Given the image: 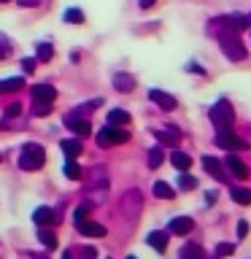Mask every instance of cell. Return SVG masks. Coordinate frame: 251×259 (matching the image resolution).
Listing matches in <instances>:
<instances>
[{"label":"cell","instance_id":"1","mask_svg":"<svg viewBox=\"0 0 251 259\" xmlns=\"http://www.w3.org/2000/svg\"><path fill=\"white\" fill-rule=\"evenodd\" d=\"M46 162V151L40 143H27L22 149V157H19V167L22 170H40Z\"/></svg>","mask_w":251,"mask_h":259},{"label":"cell","instance_id":"2","mask_svg":"<svg viewBox=\"0 0 251 259\" xmlns=\"http://www.w3.org/2000/svg\"><path fill=\"white\" fill-rule=\"evenodd\" d=\"M92 173H95V176L87 181V186H84V194H87V200L103 202V200H105V194H108V176H105L100 167L92 170Z\"/></svg>","mask_w":251,"mask_h":259},{"label":"cell","instance_id":"3","mask_svg":"<svg viewBox=\"0 0 251 259\" xmlns=\"http://www.w3.org/2000/svg\"><path fill=\"white\" fill-rule=\"evenodd\" d=\"M211 121H214V127L222 133V130H230L235 124V111H232V105L227 103V100H219L214 108H211Z\"/></svg>","mask_w":251,"mask_h":259},{"label":"cell","instance_id":"4","mask_svg":"<svg viewBox=\"0 0 251 259\" xmlns=\"http://www.w3.org/2000/svg\"><path fill=\"white\" fill-rule=\"evenodd\" d=\"M219 46H222V52L227 54V60H246V49L243 44L238 40V35H232V32H222L219 35Z\"/></svg>","mask_w":251,"mask_h":259},{"label":"cell","instance_id":"5","mask_svg":"<svg viewBox=\"0 0 251 259\" xmlns=\"http://www.w3.org/2000/svg\"><path fill=\"white\" fill-rule=\"evenodd\" d=\"M130 141V133L127 130H121V127H103V130H97V146H103V149H108V146H116V143H124Z\"/></svg>","mask_w":251,"mask_h":259},{"label":"cell","instance_id":"6","mask_svg":"<svg viewBox=\"0 0 251 259\" xmlns=\"http://www.w3.org/2000/svg\"><path fill=\"white\" fill-rule=\"evenodd\" d=\"M65 127L73 130V133H76L78 138H87L89 133H92V124H89V121L81 116L78 111H76V113H68V116H65Z\"/></svg>","mask_w":251,"mask_h":259},{"label":"cell","instance_id":"7","mask_svg":"<svg viewBox=\"0 0 251 259\" xmlns=\"http://www.w3.org/2000/svg\"><path fill=\"white\" fill-rule=\"evenodd\" d=\"M216 146H222V149H248V143L238 138L232 133V130H222V133H216Z\"/></svg>","mask_w":251,"mask_h":259},{"label":"cell","instance_id":"8","mask_svg":"<svg viewBox=\"0 0 251 259\" xmlns=\"http://www.w3.org/2000/svg\"><path fill=\"white\" fill-rule=\"evenodd\" d=\"M149 100L151 103H157L159 108H165V111H173L176 108V97L173 95H168V92H162V89H149Z\"/></svg>","mask_w":251,"mask_h":259},{"label":"cell","instance_id":"9","mask_svg":"<svg viewBox=\"0 0 251 259\" xmlns=\"http://www.w3.org/2000/svg\"><path fill=\"white\" fill-rule=\"evenodd\" d=\"M121 210H124V216H135L138 210H141V192H127L124 197H121Z\"/></svg>","mask_w":251,"mask_h":259},{"label":"cell","instance_id":"10","mask_svg":"<svg viewBox=\"0 0 251 259\" xmlns=\"http://www.w3.org/2000/svg\"><path fill=\"white\" fill-rule=\"evenodd\" d=\"M32 100H35V103H54L57 100V89L49 87V84L32 87Z\"/></svg>","mask_w":251,"mask_h":259},{"label":"cell","instance_id":"11","mask_svg":"<svg viewBox=\"0 0 251 259\" xmlns=\"http://www.w3.org/2000/svg\"><path fill=\"white\" fill-rule=\"evenodd\" d=\"M62 259H97V251L92 246H73L62 254Z\"/></svg>","mask_w":251,"mask_h":259},{"label":"cell","instance_id":"12","mask_svg":"<svg viewBox=\"0 0 251 259\" xmlns=\"http://www.w3.org/2000/svg\"><path fill=\"white\" fill-rule=\"evenodd\" d=\"M192 227H194L192 216H176L173 222H170L168 230L173 232V235H189V232H192Z\"/></svg>","mask_w":251,"mask_h":259},{"label":"cell","instance_id":"13","mask_svg":"<svg viewBox=\"0 0 251 259\" xmlns=\"http://www.w3.org/2000/svg\"><path fill=\"white\" fill-rule=\"evenodd\" d=\"M202 167H205L208 173L216 178V181H227L224 165H222V162H219V159H214V157H202Z\"/></svg>","mask_w":251,"mask_h":259},{"label":"cell","instance_id":"14","mask_svg":"<svg viewBox=\"0 0 251 259\" xmlns=\"http://www.w3.org/2000/svg\"><path fill=\"white\" fill-rule=\"evenodd\" d=\"M78 232L84 235V238H105V227L97 224V222H81Z\"/></svg>","mask_w":251,"mask_h":259},{"label":"cell","instance_id":"15","mask_svg":"<svg viewBox=\"0 0 251 259\" xmlns=\"http://www.w3.org/2000/svg\"><path fill=\"white\" fill-rule=\"evenodd\" d=\"M224 165H227V170H230V173H232L235 178H248V167L243 165V162H240L238 157H235V154H230V157H227Z\"/></svg>","mask_w":251,"mask_h":259},{"label":"cell","instance_id":"16","mask_svg":"<svg viewBox=\"0 0 251 259\" xmlns=\"http://www.w3.org/2000/svg\"><path fill=\"white\" fill-rule=\"evenodd\" d=\"M60 146H62V151H65V157H68V159H76L78 154L84 151V146H81L78 138H65Z\"/></svg>","mask_w":251,"mask_h":259},{"label":"cell","instance_id":"17","mask_svg":"<svg viewBox=\"0 0 251 259\" xmlns=\"http://www.w3.org/2000/svg\"><path fill=\"white\" fill-rule=\"evenodd\" d=\"M178 259H208V256L197 243H186V246L178 251Z\"/></svg>","mask_w":251,"mask_h":259},{"label":"cell","instance_id":"18","mask_svg":"<svg viewBox=\"0 0 251 259\" xmlns=\"http://www.w3.org/2000/svg\"><path fill=\"white\" fill-rule=\"evenodd\" d=\"M146 243H149L154 251H159V254H162V251L168 248V235H165V232H159V230H154V232H149Z\"/></svg>","mask_w":251,"mask_h":259},{"label":"cell","instance_id":"19","mask_svg":"<svg viewBox=\"0 0 251 259\" xmlns=\"http://www.w3.org/2000/svg\"><path fill=\"white\" fill-rule=\"evenodd\" d=\"M113 87H116L119 92H133V89H135V78L130 76V73H116V76H113Z\"/></svg>","mask_w":251,"mask_h":259},{"label":"cell","instance_id":"20","mask_svg":"<svg viewBox=\"0 0 251 259\" xmlns=\"http://www.w3.org/2000/svg\"><path fill=\"white\" fill-rule=\"evenodd\" d=\"M108 124H111V127H127V124H130V113L121 111V108L108 111Z\"/></svg>","mask_w":251,"mask_h":259},{"label":"cell","instance_id":"21","mask_svg":"<svg viewBox=\"0 0 251 259\" xmlns=\"http://www.w3.org/2000/svg\"><path fill=\"white\" fill-rule=\"evenodd\" d=\"M32 219H35V224H52V222H57V216H54V210L52 208H46V205H40V208H35V213H32Z\"/></svg>","mask_w":251,"mask_h":259},{"label":"cell","instance_id":"22","mask_svg":"<svg viewBox=\"0 0 251 259\" xmlns=\"http://www.w3.org/2000/svg\"><path fill=\"white\" fill-rule=\"evenodd\" d=\"M170 162H173L181 173H186V170L192 167V157H189V154H184V151H173V154H170Z\"/></svg>","mask_w":251,"mask_h":259},{"label":"cell","instance_id":"23","mask_svg":"<svg viewBox=\"0 0 251 259\" xmlns=\"http://www.w3.org/2000/svg\"><path fill=\"white\" fill-rule=\"evenodd\" d=\"M22 87H24V78H19V76L3 78V81H0V95H6V92H19Z\"/></svg>","mask_w":251,"mask_h":259},{"label":"cell","instance_id":"24","mask_svg":"<svg viewBox=\"0 0 251 259\" xmlns=\"http://www.w3.org/2000/svg\"><path fill=\"white\" fill-rule=\"evenodd\" d=\"M230 194L238 205H251V189H246V186H232Z\"/></svg>","mask_w":251,"mask_h":259},{"label":"cell","instance_id":"25","mask_svg":"<svg viewBox=\"0 0 251 259\" xmlns=\"http://www.w3.org/2000/svg\"><path fill=\"white\" fill-rule=\"evenodd\" d=\"M154 135H157L159 143H168V146H176L178 143V133H176L173 127H170V130H154Z\"/></svg>","mask_w":251,"mask_h":259},{"label":"cell","instance_id":"26","mask_svg":"<svg viewBox=\"0 0 251 259\" xmlns=\"http://www.w3.org/2000/svg\"><path fill=\"white\" fill-rule=\"evenodd\" d=\"M154 194H157L159 200H173V197H176L173 186L165 184V181H157V184H154Z\"/></svg>","mask_w":251,"mask_h":259},{"label":"cell","instance_id":"27","mask_svg":"<svg viewBox=\"0 0 251 259\" xmlns=\"http://www.w3.org/2000/svg\"><path fill=\"white\" fill-rule=\"evenodd\" d=\"M178 186H181L184 192H192V189H197V178L189 176V173H178Z\"/></svg>","mask_w":251,"mask_h":259},{"label":"cell","instance_id":"28","mask_svg":"<svg viewBox=\"0 0 251 259\" xmlns=\"http://www.w3.org/2000/svg\"><path fill=\"white\" fill-rule=\"evenodd\" d=\"M219 22H224L227 24V27H230V30H243V27H248V19H246V16H230V19H219Z\"/></svg>","mask_w":251,"mask_h":259},{"label":"cell","instance_id":"29","mask_svg":"<svg viewBox=\"0 0 251 259\" xmlns=\"http://www.w3.org/2000/svg\"><path fill=\"white\" fill-rule=\"evenodd\" d=\"M54 57V46L52 44H38V52H35V60L38 62H46Z\"/></svg>","mask_w":251,"mask_h":259},{"label":"cell","instance_id":"30","mask_svg":"<svg viewBox=\"0 0 251 259\" xmlns=\"http://www.w3.org/2000/svg\"><path fill=\"white\" fill-rule=\"evenodd\" d=\"M162 159H165V154H162L159 146H154V149H149V167L151 170H157L162 165Z\"/></svg>","mask_w":251,"mask_h":259},{"label":"cell","instance_id":"31","mask_svg":"<svg viewBox=\"0 0 251 259\" xmlns=\"http://www.w3.org/2000/svg\"><path fill=\"white\" fill-rule=\"evenodd\" d=\"M65 22L68 24H84V11H81V8H68V11H65Z\"/></svg>","mask_w":251,"mask_h":259},{"label":"cell","instance_id":"32","mask_svg":"<svg viewBox=\"0 0 251 259\" xmlns=\"http://www.w3.org/2000/svg\"><path fill=\"white\" fill-rule=\"evenodd\" d=\"M38 240L44 243L46 248H57V235H54L52 230H40V232H38Z\"/></svg>","mask_w":251,"mask_h":259},{"label":"cell","instance_id":"33","mask_svg":"<svg viewBox=\"0 0 251 259\" xmlns=\"http://www.w3.org/2000/svg\"><path fill=\"white\" fill-rule=\"evenodd\" d=\"M65 176H68L70 178V181H78V178H81V167L76 165V162H68V165H65Z\"/></svg>","mask_w":251,"mask_h":259},{"label":"cell","instance_id":"34","mask_svg":"<svg viewBox=\"0 0 251 259\" xmlns=\"http://www.w3.org/2000/svg\"><path fill=\"white\" fill-rule=\"evenodd\" d=\"M87 213H89V205H87V202H84V205H78L76 210H73V224H81V222H87Z\"/></svg>","mask_w":251,"mask_h":259},{"label":"cell","instance_id":"35","mask_svg":"<svg viewBox=\"0 0 251 259\" xmlns=\"http://www.w3.org/2000/svg\"><path fill=\"white\" fill-rule=\"evenodd\" d=\"M32 113H35V116H49V113H52V103H35Z\"/></svg>","mask_w":251,"mask_h":259},{"label":"cell","instance_id":"36","mask_svg":"<svg viewBox=\"0 0 251 259\" xmlns=\"http://www.w3.org/2000/svg\"><path fill=\"white\" fill-rule=\"evenodd\" d=\"M8 54H11V40L6 35H0V60H6Z\"/></svg>","mask_w":251,"mask_h":259},{"label":"cell","instance_id":"37","mask_svg":"<svg viewBox=\"0 0 251 259\" xmlns=\"http://www.w3.org/2000/svg\"><path fill=\"white\" fill-rule=\"evenodd\" d=\"M232 251H235L232 243H219V246H216V256H230Z\"/></svg>","mask_w":251,"mask_h":259},{"label":"cell","instance_id":"38","mask_svg":"<svg viewBox=\"0 0 251 259\" xmlns=\"http://www.w3.org/2000/svg\"><path fill=\"white\" fill-rule=\"evenodd\" d=\"M35 62H38L35 57H24V60H22V68L27 70V73H32V70H35Z\"/></svg>","mask_w":251,"mask_h":259},{"label":"cell","instance_id":"39","mask_svg":"<svg viewBox=\"0 0 251 259\" xmlns=\"http://www.w3.org/2000/svg\"><path fill=\"white\" fill-rule=\"evenodd\" d=\"M19 113H22V105H19V103H11V105L6 108V116H19Z\"/></svg>","mask_w":251,"mask_h":259},{"label":"cell","instance_id":"40","mask_svg":"<svg viewBox=\"0 0 251 259\" xmlns=\"http://www.w3.org/2000/svg\"><path fill=\"white\" fill-rule=\"evenodd\" d=\"M248 235V224L246 222H238V238H246Z\"/></svg>","mask_w":251,"mask_h":259},{"label":"cell","instance_id":"41","mask_svg":"<svg viewBox=\"0 0 251 259\" xmlns=\"http://www.w3.org/2000/svg\"><path fill=\"white\" fill-rule=\"evenodd\" d=\"M38 3H40V0H19V6H24V8H27V6H30V8H35Z\"/></svg>","mask_w":251,"mask_h":259},{"label":"cell","instance_id":"42","mask_svg":"<svg viewBox=\"0 0 251 259\" xmlns=\"http://www.w3.org/2000/svg\"><path fill=\"white\" fill-rule=\"evenodd\" d=\"M154 3H157V0H141V8H151Z\"/></svg>","mask_w":251,"mask_h":259},{"label":"cell","instance_id":"43","mask_svg":"<svg viewBox=\"0 0 251 259\" xmlns=\"http://www.w3.org/2000/svg\"><path fill=\"white\" fill-rule=\"evenodd\" d=\"M127 259H138V256H127Z\"/></svg>","mask_w":251,"mask_h":259},{"label":"cell","instance_id":"44","mask_svg":"<svg viewBox=\"0 0 251 259\" xmlns=\"http://www.w3.org/2000/svg\"><path fill=\"white\" fill-rule=\"evenodd\" d=\"M0 3H6V0H0Z\"/></svg>","mask_w":251,"mask_h":259}]
</instances>
